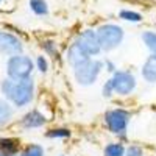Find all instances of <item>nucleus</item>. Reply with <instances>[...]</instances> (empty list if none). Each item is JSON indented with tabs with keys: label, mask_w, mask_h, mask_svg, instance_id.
Returning a JSON list of instances; mask_svg holds the SVG:
<instances>
[{
	"label": "nucleus",
	"mask_w": 156,
	"mask_h": 156,
	"mask_svg": "<svg viewBox=\"0 0 156 156\" xmlns=\"http://www.w3.org/2000/svg\"><path fill=\"white\" fill-rule=\"evenodd\" d=\"M0 90L14 108H25L36 97V81L33 76L25 80H11L6 76L0 84Z\"/></svg>",
	"instance_id": "obj_1"
},
{
	"label": "nucleus",
	"mask_w": 156,
	"mask_h": 156,
	"mask_svg": "<svg viewBox=\"0 0 156 156\" xmlns=\"http://www.w3.org/2000/svg\"><path fill=\"white\" fill-rule=\"evenodd\" d=\"M133 111L125 106H111L101 115V125L117 140L126 142L128 129L133 120Z\"/></svg>",
	"instance_id": "obj_2"
},
{
	"label": "nucleus",
	"mask_w": 156,
	"mask_h": 156,
	"mask_svg": "<svg viewBox=\"0 0 156 156\" xmlns=\"http://www.w3.org/2000/svg\"><path fill=\"white\" fill-rule=\"evenodd\" d=\"M103 72H105L103 58H89L84 62L72 67L73 81L80 87H90V86L97 84Z\"/></svg>",
	"instance_id": "obj_3"
},
{
	"label": "nucleus",
	"mask_w": 156,
	"mask_h": 156,
	"mask_svg": "<svg viewBox=\"0 0 156 156\" xmlns=\"http://www.w3.org/2000/svg\"><path fill=\"white\" fill-rule=\"evenodd\" d=\"M95 31L103 53H111V51L120 48L125 41V30L122 25L115 22H103L98 27H95Z\"/></svg>",
	"instance_id": "obj_4"
},
{
	"label": "nucleus",
	"mask_w": 156,
	"mask_h": 156,
	"mask_svg": "<svg viewBox=\"0 0 156 156\" xmlns=\"http://www.w3.org/2000/svg\"><path fill=\"white\" fill-rule=\"evenodd\" d=\"M117 98L131 97L139 86V78L131 69H117L112 75L108 76Z\"/></svg>",
	"instance_id": "obj_5"
},
{
	"label": "nucleus",
	"mask_w": 156,
	"mask_h": 156,
	"mask_svg": "<svg viewBox=\"0 0 156 156\" xmlns=\"http://www.w3.org/2000/svg\"><path fill=\"white\" fill-rule=\"evenodd\" d=\"M6 76L11 80H25V78H31L34 67V59H31L28 55L20 53L9 56L6 59Z\"/></svg>",
	"instance_id": "obj_6"
},
{
	"label": "nucleus",
	"mask_w": 156,
	"mask_h": 156,
	"mask_svg": "<svg viewBox=\"0 0 156 156\" xmlns=\"http://www.w3.org/2000/svg\"><path fill=\"white\" fill-rule=\"evenodd\" d=\"M73 41H75L78 45H80L90 58H100V55L103 53L95 28L87 27V28L80 30V31L75 34V39H73Z\"/></svg>",
	"instance_id": "obj_7"
},
{
	"label": "nucleus",
	"mask_w": 156,
	"mask_h": 156,
	"mask_svg": "<svg viewBox=\"0 0 156 156\" xmlns=\"http://www.w3.org/2000/svg\"><path fill=\"white\" fill-rule=\"evenodd\" d=\"M0 53L5 56H14L23 53V42L20 37L8 31H0Z\"/></svg>",
	"instance_id": "obj_8"
},
{
	"label": "nucleus",
	"mask_w": 156,
	"mask_h": 156,
	"mask_svg": "<svg viewBox=\"0 0 156 156\" xmlns=\"http://www.w3.org/2000/svg\"><path fill=\"white\" fill-rule=\"evenodd\" d=\"M47 122H48V117L41 109L33 108L19 119V126L22 129H39V128H44Z\"/></svg>",
	"instance_id": "obj_9"
},
{
	"label": "nucleus",
	"mask_w": 156,
	"mask_h": 156,
	"mask_svg": "<svg viewBox=\"0 0 156 156\" xmlns=\"http://www.w3.org/2000/svg\"><path fill=\"white\" fill-rule=\"evenodd\" d=\"M90 56L86 53V51L78 45L75 41H72L69 45H67V48H66V53H64V59H66V62H67V66L72 69V67H75V66H78V64H81V62H84L86 59H89Z\"/></svg>",
	"instance_id": "obj_10"
},
{
	"label": "nucleus",
	"mask_w": 156,
	"mask_h": 156,
	"mask_svg": "<svg viewBox=\"0 0 156 156\" xmlns=\"http://www.w3.org/2000/svg\"><path fill=\"white\" fill-rule=\"evenodd\" d=\"M139 75L144 83L151 86L156 84V53H148V56L144 59L140 66Z\"/></svg>",
	"instance_id": "obj_11"
},
{
	"label": "nucleus",
	"mask_w": 156,
	"mask_h": 156,
	"mask_svg": "<svg viewBox=\"0 0 156 156\" xmlns=\"http://www.w3.org/2000/svg\"><path fill=\"white\" fill-rule=\"evenodd\" d=\"M39 45H41L44 55L48 56L50 59L53 61H62V56H61V48H59V44L55 41V39L51 37H47V39H42L41 42H39Z\"/></svg>",
	"instance_id": "obj_12"
},
{
	"label": "nucleus",
	"mask_w": 156,
	"mask_h": 156,
	"mask_svg": "<svg viewBox=\"0 0 156 156\" xmlns=\"http://www.w3.org/2000/svg\"><path fill=\"white\" fill-rule=\"evenodd\" d=\"M44 136L50 140H69L73 136V131L69 126H53L48 128L44 133Z\"/></svg>",
	"instance_id": "obj_13"
},
{
	"label": "nucleus",
	"mask_w": 156,
	"mask_h": 156,
	"mask_svg": "<svg viewBox=\"0 0 156 156\" xmlns=\"http://www.w3.org/2000/svg\"><path fill=\"white\" fill-rule=\"evenodd\" d=\"M125 142L122 140H111L103 147V156H125Z\"/></svg>",
	"instance_id": "obj_14"
},
{
	"label": "nucleus",
	"mask_w": 156,
	"mask_h": 156,
	"mask_svg": "<svg viewBox=\"0 0 156 156\" xmlns=\"http://www.w3.org/2000/svg\"><path fill=\"white\" fill-rule=\"evenodd\" d=\"M14 115V106L6 100V98H0V126H5L12 120Z\"/></svg>",
	"instance_id": "obj_15"
},
{
	"label": "nucleus",
	"mask_w": 156,
	"mask_h": 156,
	"mask_svg": "<svg viewBox=\"0 0 156 156\" xmlns=\"http://www.w3.org/2000/svg\"><path fill=\"white\" fill-rule=\"evenodd\" d=\"M117 16H119L120 20L128 22V23H140L144 20V14L136 9H131V8H122Z\"/></svg>",
	"instance_id": "obj_16"
},
{
	"label": "nucleus",
	"mask_w": 156,
	"mask_h": 156,
	"mask_svg": "<svg viewBox=\"0 0 156 156\" xmlns=\"http://www.w3.org/2000/svg\"><path fill=\"white\" fill-rule=\"evenodd\" d=\"M20 142L16 137H0V151L20 153Z\"/></svg>",
	"instance_id": "obj_17"
},
{
	"label": "nucleus",
	"mask_w": 156,
	"mask_h": 156,
	"mask_svg": "<svg viewBox=\"0 0 156 156\" xmlns=\"http://www.w3.org/2000/svg\"><path fill=\"white\" fill-rule=\"evenodd\" d=\"M28 6H30L31 12L37 17L48 16V12H50L48 3L45 2V0H28Z\"/></svg>",
	"instance_id": "obj_18"
},
{
	"label": "nucleus",
	"mask_w": 156,
	"mask_h": 156,
	"mask_svg": "<svg viewBox=\"0 0 156 156\" xmlns=\"http://www.w3.org/2000/svg\"><path fill=\"white\" fill-rule=\"evenodd\" d=\"M140 41L144 47L148 50V53H156V31L154 30H145L140 33Z\"/></svg>",
	"instance_id": "obj_19"
},
{
	"label": "nucleus",
	"mask_w": 156,
	"mask_h": 156,
	"mask_svg": "<svg viewBox=\"0 0 156 156\" xmlns=\"http://www.w3.org/2000/svg\"><path fill=\"white\" fill-rule=\"evenodd\" d=\"M19 156H45V148L41 144L31 142V144H27L20 150Z\"/></svg>",
	"instance_id": "obj_20"
},
{
	"label": "nucleus",
	"mask_w": 156,
	"mask_h": 156,
	"mask_svg": "<svg viewBox=\"0 0 156 156\" xmlns=\"http://www.w3.org/2000/svg\"><path fill=\"white\" fill-rule=\"evenodd\" d=\"M34 67L41 75L48 73V70H50V58L45 56V55H37L36 59H34Z\"/></svg>",
	"instance_id": "obj_21"
},
{
	"label": "nucleus",
	"mask_w": 156,
	"mask_h": 156,
	"mask_svg": "<svg viewBox=\"0 0 156 156\" xmlns=\"http://www.w3.org/2000/svg\"><path fill=\"white\" fill-rule=\"evenodd\" d=\"M125 156H145V148L140 144H128L125 148Z\"/></svg>",
	"instance_id": "obj_22"
},
{
	"label": "nucleus",
	"mask_w": 156,
	"mask_h": 156,
	"mask_svg": "<svg viewBox=\"0 0 156 156\" xmlns=\"http://www.w3.org/2000/svg\"><path fill=\"white\" fill-rule=\"evenodd\" d=\"M100 94L105 100H112L115 95H114V89H112V84L109 81V78H106L101 84V89H100Z\"/></svg>",
	"instance_id": "obj_23"
},
{
	"label": "nucleus",
	"mask_w": 156,
	"mask_h": 156,
	"mask_svg": "<svg viewBox=\"0 0 156 156\" xmlns=\"http://www.w3.org/2000/svg\"><path fill=\"white\" fill-rule=\"evenodd\" d=\"M103 62H105V72L108 75H112L117 69H119V66H117V62L111 58H103Z\"/></svg>",
	"instance_id": "obj_24"
},
{
	"label": "nucleus",
	"mask_w": 156,
	"mask_h": 156,
	"mask_svg": "<svg viewBox=\"0 0 156 156\" xmlns=\"http://www.w3.org/2000/svg\"><path fill=\"white\" fill-rule=\"evenodd\" d=\"M0 156H19V153H6V151H0Z\"/></svg>",
	"instance_id": "obj_25"
},
{
	"label": "nucleus",
	"mask_w": 156,
	"mask_h": 156,
	"mask_svg": "<svg viewBox=\"0 0 156 156\" xmlns=\"http://www.w3.org/2000/svg\"><path fill=\"white\" fill-rule=\"evenodd\" d=\"M58 156H67V154H66V153H59Z\"/></svg>",
	"instance_id": "obj_26"
},
{
	"label": "nucleus",
	"mask_w": 156,
	"mask_h": 156,
	"mask_svg": "<svg viewBox=\"0 0 156 156\" xmlns=\"http://www.w3.org/2000/svg\"><path fill=\"white\" fill-rule=\"evenodd\" d=\"M2 2H3V0H0V5H2Z\"/></svg>",
	"instance_id": "obj_27"
}]
</instances>
